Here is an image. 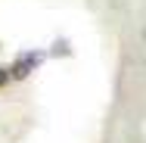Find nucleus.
I'll return each mask as SVG.
<instances>
[{
	"instance_id": "nucleus-1",
	"label": "nucleus",
	"mask_w": 146,
	"mask_h": 143,
	"mask_svg": "<svg viewBox=\"0 0 146 143\" xmlns=\"http://www.w3.org/2000/svg\"><path fill=\"white\" fill-rule=\"evenodd\" d=\"M40 62H44V50H25V53H19L16 62L9 65V78H28Z\"/></svg>"
},
{
	"instance_id": "nucleus-2",
	"label": "nucleus",
	"mask_w": 146,
	"mask_h": 143,
	"mask_svg": "<svg viewBox=\"0 0 146 143\" xmlns=\"http://www.w3.org/2000/svg\"><path fill=\"white\" fill-rule=\"evenodd\" d=\"M6 72H9V69H0V84H6V78H9Z\"/></svg>"
},
{
	"instance_id": "nucleus-3",
	"label": "nucleus",
	"mask_w": 146,
	"mask_h": 143,
	"mask_svg": "<svg viewBox=\"0 0 146 143\" xmlns=\"http://www.w3.org/2000/svg\"><path fill=\"white\" fill-rule=\"evenodd\" d=\"M143 37H146V28H143Z\"/></svg>"
}]
</instances>
